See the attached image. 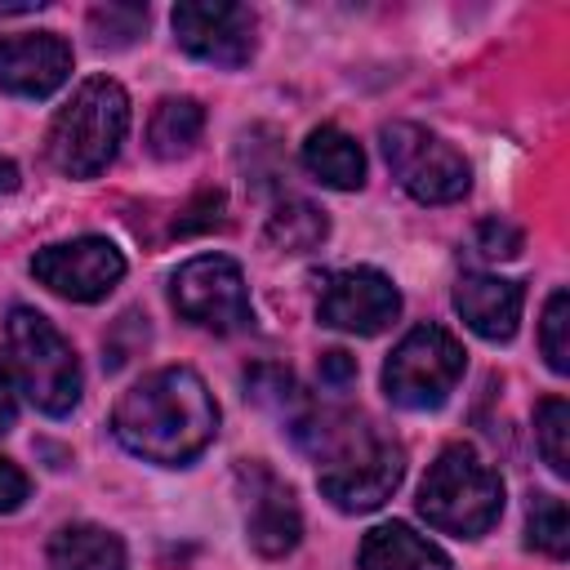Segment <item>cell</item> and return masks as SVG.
Listing matches in <instances>:
<instances>
[{
  "label": "cell",
  "instance_id": "obj_1",
  "mask_svg": "<svg viewBox=\"0 0 570 570\" xmlns=\"http://www.w3.org/2000/svg\"><path fill=\"white\" fill-rule=\"evenodd\" d=\"M116 441L160 468L191 463L218 432V405L205 379L187 365H165L138 379L111 410Z\"/></svg>",
  "mask_w": 570,
  "mask_h": 570
},
{
  "label": "cell",
  "instance_id": "obj_2",
  "mask_svg": "<svg viewBox=\"0 0 570 570\" xmlns=\"http://www.w3.org/2000/svg\"><path fill=\"white\" fill-rule=\"evenodd\" d=\"M294 441L316 454V485L343 512L379 508L405 476V450L352 414H303Z\"/></svg>",
  "mask_w": 570,
  "mask_h": 570
},
{
  "label": "cell",
  "instance_id": "obj_3",
  "mask_svg": "<svg viewBox=\"0 0 570 570\" xmlns=\"http://www.w3.org/2000/svg\"><path fill=\"white\" fill-rule=\"evenodd\" d=\"M129 129V98L116 80L94 76L85 80L71 102L49 125V160L67 178H94L102 174Z\"/></svg>",
  "mask_w": 570,
  "mask_h": 570
},
{
  "label": "cell",
  "instance_id": "obj_4",
  "mask_svg": "<svg viewBox=\"0 0 570 570\" xmlns=\"http://www.w3.org/2000/svg\"><path fill=\"white\" fill-rule=\"evenodd\" d=\"M419 512L445 534L476 539L503 512V481L468 445H445L419 485Z\"/></svg>",
  "mask_w": 570,
  "mask_h": 570
},
{
  "label": "cell",
  "instance_id": "obj_5",
  "mask_svg": "<svg viewBox=\"0 0 570 570\" xmlns=\"http://www.w3.org/2000/svg\"><path fill=\"white\" fill-rule=\"evenodd\" d=\"M4 347H9V365L18 387L27 392V401L53 419L71 414L80 401V361L71 352V343L53 330L49 316H40L36 307H13L4 321Z\"/></svg>",
  "mask_w": 570,
  "mask_h": 570
},
{
  "label": "cell",
  "instance_id": "obj_6",
  "mask_svg": "<svg viewBox=\"0 0 570 570\" xmlns=\"http://www.w3.org/2000/svg\"><path fill=\"white\" fill-rule=\"evenodd\" d=\"M463 343L441 325H414L383 365V392L401 410H436L463 379Z\"/></svg>",
  "mask_w": 570,
  "mask_h": 570
},
{
  "label": "cell",
  "instance_id": "obj_7",
  "mask_svg": "<svg viewBox=\"0 0 570 570\" xmlns=\"http://www.w3.org/2000/svg\"><path fill=\"white\" fill-rule=\"evenodd\" d=\"M379 142H383V156H387V169L396 174V183L423 205H450L472 187L468 160L441 134H432L423 125H410V120L383 125Z\"/></svg>",
  "mask_w": 570,
  "mask_h": 570
},
{
  "label": "cell",
  "instance_id": "obj_8",
  "mask_svg": "<svg viewBox=\"0 0 570 570\" xmlns=\"http://www.w3.org/2000/svg\"><path fill=\"white\" fill-rule=\"evenodd\" d=\"M169 298H174L183 321H191L200 330H214V334H240L254 321L245 276L227 254L187 258L169 281Z\"/></svg>",
  "mask_w": 570,
  "mask_h": 570
},
{
  "label": "cell",
  "instance_id": "obj_9",
  "mask_svg": "<svg viewBox=\"0 0 570 570\" xmlns=\"http://www.w3.org/2000/svg\"><path fill=\"white\" fill-rule=\"evenodd\" d=\"M31 276L53 289L58 298L71 303H94L107 298L120 276H125V254L107 240V236H80V240H62V245H45L31 258Z\"/></svg>",
  "mask_w": 570,
  "mask_h": 570
},
{
  "label": "cell",
  "instance_id": "obj_10",
  "mask_svg": "<svg viewBox=\"0 0 570 570\" xmlns=\"http://www.w3.org/2000/svg\"><path fill=\"white\" fill-rule=\"evenodd\" d=\"M258 18L227 0H187L174 9V40L214 67H245L254 58Z\"/></svg>",
  "mask_w": 570,
  "mask_h": 570
},
{
  "label": "cell",
  "instance_id": "obj_11",
  "mask_svg": "<svg viewBox=\"0 0 570 570\" xmlns=\"http://www.w3.org/2000/svg\"><path fill=\"white\" fill-rule=\"evenodd\" d=\"M236 481L245 490V539L258 557H285L298 548L303 512L294 490L258 459H245L236 468Z\"/></svg>",
  "mask_w": 570,
  "mask_h": 570
},
{
  "label": "cell",
  "instance_id": "obj_12",
  "mask_svg": "<svg viewBox=\"0 0 570 570\" xmlns=\"http://www.w3.org/2000/svg\"><path fill=\"white\" fill-rule=\"evenodd\" d=\"M396 312H401V294L374 267H347L325 276V289L316 303L321 325L347 330V334H379L396 321Z\"/></svg>",
  "mask_w": 570,
  "mask_h": 570
},
{
  "label": "cell",
  "instance_id": "obj_13",
  "mask_svg": "<svg viewBox=\"0 0 570 570\" xmlns=\"http://www.w3.org/2000/svg\"><path fill=\"white\" fill-rule=\"evenodd\" d=\"M71 76V49L53 31L0 36V89L18 98H49Z\"/></svg>",
  "mask_w": 570,
  "mask_h": 570
},
{
  "label": "cell",
  "instance_id": "obj_14",
  "mask_svg": "<svg viewBox=\"0 0 570 570\" xmlns=\"http://www.w3.org/2000/svg\"><path fill=\"white\" fill-rule=\"evenodd\" d=\"M521 285L503 281V276H485V272H463L454 285V312L463 316V325L490 343H503L517 334L521 321Z\"/></svg>",
  "mask_w": 570,
  "mask_h": 570
},
{
  "label": "cell",
  "instance_id": "obj_15",
  "mask_svg": "<svg viewBox=\"0 0 570 570\" xmlns=\"http://www.w3.org/2000/svg\"><path fill=\"white\" fill-rule=\"evenodd\" d=\"M356 561H361V570H450V557L436 543H428L423 534H414L405 521L374 525L361 539Z\"/></svg>",
  "mask_w": 570,
  "mask_h": 570
},
{
  "label": "cell",
  "instance_id": "obj_16",
  "mask_svg": "<svg viewBox=\"0 0 570 570\" xmlns=\"http://www.w3.org/2000/svg\"><path fill=\"white\" fill-rule=\"evenodd\" d=\"M303 165L316 183L325 187H338V191H352L365 183V151L352 134H343L338 125H321L307 134L303 142Z\"/></svg>",
  "mask_w": 570,
  "mask_h": 570
},
{
  "label": "cell",
  "instance_id": "obj_17",
  "mask_svg": "<svg viewBox=\"0 0 570 570\" xmlns=\"http://www.w3.org/2000/svg\"><path fill=\"white\" fill-rule=\"evenodd\" d=\"M49 570H129L120 534L76 521L49 539Z\"/></svg>",
  "mask_w": 570,
  "mask_h": 570
},
{
  "label": "cell",
  "instance_id": "obj_18",
  "mask_svg": "<svg viewBox=\"0 0 570 570\" xmlns=\"http://www.w3.org/2000/svg\"><path fill=\"white\" fill-rule=\"evenodd\" d=\"M205 129V107L196 98H160L147 120V151L156 160H178L196 147Z\"/></svg>",
  "mask_w": 570,
  "mask_h": 570
},
{
  "label": "cell",
  "instance_id": "obj_19",
  "mask_svg": "<svg viewBox=\"0 0 570 570\" xmlns=\"http://www.w3.org/2000/svg\"><path fill=\"white\" fill-rule=\"evenodd\" d=\"M263 236H267V245H272V249L307 254V249H316V245L330 236V218H325V209H316L312 200L289 196V200H281V205L267 214Z\"/></svg>",
  "mask_w": 570,
  "mask_h": 570
},
{
  "label": "cell",
  "instance_id": "obj_20",
  "mask_svg": "<svg viewBox=\"0 0 570 570\" xmlns=\"http://www.w3.org/2000/svg\"><path fill=\"white\" fill-rule=\"evenodd\" d=\"M534 441H539L543 463L557 476H566L570 472V405L561 396L539 401V410H534Z\"/></svg>",
  "mask_w": 570,
  "mask_h": 570
},
{
  "label": "cell",
  "instance_id": "obj_21",
  "mask_svg": "<svg viewBox=\"0 0 570 570\" xmlns=\"http://www.w3.org/2000/svg\"><path fill=\"white\" fill-rule=\"evenodd\" d=\"M525 534H530V548H539L543 557H566L570 552V517H566V503L557 494H534L530 512H525Z\"/></svg>",
  "mask_w": 570,
  "mask_h": 570
},
{
  "label": "cell",
  "instance_id": "obj_22",
  "mask_svg": "<svg viewBox=\"0 0 570 570\" xmlns=\"http://www.w3.org/2000/svg\"><path fill=\"white\" fill-rule=\"evenodd\" d=\"M245 383H249V396H254L258 405L276 410L281 419H289V428L307 414V410H303V392H298V383H294L289 370H281V365H254Z\"/></svg>",
  "mask_w": 570,
  "mask_h": 570
},
{
  "label": "cell",
  "instance_id": "obj_23",
  "mask_svg": "<svg viewBox=\"0 0 570 570\" xmlns=\"http://www.w3.org/2000/svg\"><path fill=\"white\" fill-rule=\"evenodd\" d=\"M147 9L142 4H98L89 9V36L98 49H125L142 36Z\"/></svg>",
  "mask_w": 570,
  "mask_h": 570
},
{
  "label": "cell",
  "instance_id": "obj_24",
  "mask_svg": "<svg viewBox=\"0 0 570 570\" xmlns=\"http://www.w3.org/2000/svg\"><path fill=\"white\" fill-rule=\"evenodd\" d=\"M539 347H543V361H548L552 374H566L570 370V294L566 289H552V298L543 307Z\"/></svg>",
  "mask_w": 570,
  "mask_h": 570
},
{
  "label": "cell",
  "instance_id": "obj_25",
  "mask_svg": "<svg viewBox=\"0 0 570 570\" xmlns=\"http://www.w3.org/2000/svg\"><path fill=\"white\" fill-rule=\"evenodd\" d=\"M476 245H481L485 258H517L521 232H517L508 218H485V223L476 227Z\"/></svg>",
  "mask_w": 570,
  "mask_h": 570
},
{
  "label": "cell",
  "instance_id": "obj_26",
  "mask_svg": "<svg viewBox=\"0 0 570 570\" xmlns=\"http://www.w3.org/2000/svg\"><path fill=\"white\" fill-rule=\"evenodd\" d=\"M187 214H196V218H187V223H174V232L178 236H191V232H209V227H223L227 218H223V196L218 191H205Z\"/></svg>",
  "mask_w": 570,
  "mask_h": 570
},
{
  "label": "cell",
  "instance_id": "obj_27",
  "mask_svg": "<svg viewBox=\"0 0 570 570\" xmlns=\"http://www.w3.org/2000/svg\"><path fill=\"white\" fill-rule=\"evenodd\" d=\"M27 490H31V481H27V472H22L18 463H9V459H0V512H13V508H22V499H27Z\"/></svg>",
  "mask_w": 570,
  "mask_h": 570
},
{
  "label": "cell",
  "instance_id": "obj_28",
  "mask_svg": "<svg viewBox=\"0 0 570 570\" xmlns=\"http://www.w3.org/2000/svg\"><path fill=\"white\" fill-rule=\"evenodd\" d=\"M352 379H356V361H352L347 352H325V356H321V383H325V387L343 392Z\"/></svg>",
  "mask_w": 570,
  "mask_h": 570
},
{
  "label": "cell",
  "instance_id": "obj_29",
  "mask_svg": "<svg viewBox=\"0 0 570 570\" xmlns=\"http://www.w3.org/2000/svg\"><path fill=\"white\" fill-rule=\"evenodd\" d=\"M18 419V396H13V374L0 365V432H9Z\"/></svg>",
  "mask_w": 570,
  "mask_h": 570
},
{
  "label": "cell",
  "instance_id": "obj_30",
  "mask_svg": "<svg viewBox=\"0 0 570 570\" xmlns=\"http://www.w3.org/2000/svg\"><path fill=\"white\" fill-rule=\"evenodd\" d=\"M13 187H18V165L9 156H0V196L13 191Z\"/></svg>",
  "mask_w": 570,
  "mask_h": 570
}]
</instances>
